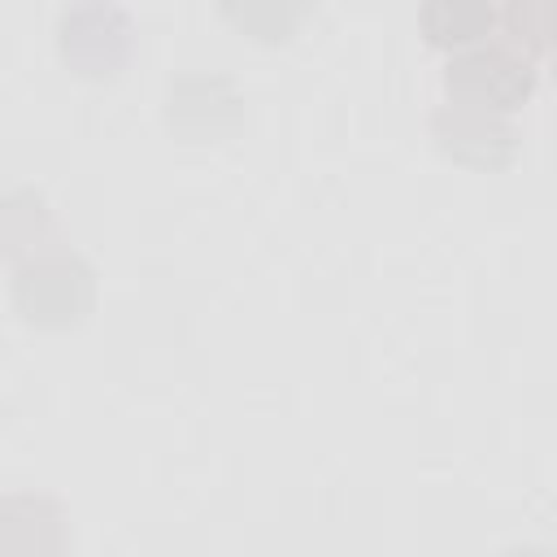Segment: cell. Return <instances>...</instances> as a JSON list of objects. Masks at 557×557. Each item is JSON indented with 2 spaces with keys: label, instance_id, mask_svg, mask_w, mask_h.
<instances>
[{
  "label": "cell",
  "instance_id": "cell-1",
  "mask_svg": "<svg viewBox=\"0 0 557 557\" xmlns=\"http://www.w3.org/2000/svg\"><path fill=\"white\" fill-rule=\"evenodd\" d=\"M13 305L39 331L83 326L96 305V270L70 248L26 257L13 265Z\"/></svg>",
  "mask_w": 557,
  "mask_h": 557
},
{
  "label": "cell",
  "instance_id": "cell-2",
  "mask_svg": "<svg viewBox=\"0 0 557 557\" xmlns=\"http://www.w3.org/2000/svg\"><path fill=\"white\" fill-rule=\"evenodd\" d=\"M444 91L448 100L479 104L492 113H513L535 91V70L522 52L505 44H474L466 52H453L444 65Z\"/></svg>",
  "mask_w": 557,
  "mask_h": 557
},
{
  "label": "cell",
  "instance_id": "cell-3",
  "mask_svg": "<svg viewBox=\"0 0 557 557\" xmlns=\"http://www.w3.org/2000/svg\"><path fill=\"white\" fill-rule=\"evenodd\" d=\"M135 30L117 4H74L57 22V48L83 78H113L131 57Z\"/></svg>",
  "mask_w": 557,
  "mask_h": 557
},
{
  "label": "cell",
  "instance_id": "cell-4",
  "mask_svg": "<svg viewBox=\"0 0 557 557\" xmlns=\"http://www.w3.org/2000/svg\"><path fill=\"white\" fill-rule=\"evenodd\" d=\"M431 139L440 144V152L470 170H505L518 152V131L505 113L461 100H444L431 113Z\"/></svg>",
  "mask_w": 557,
  "mask_h": 557
},
{
  "label": "cell",
  "instance_id": "cell-5",
  "mask_svg": "<svg viewBox=\"0 0 557 557\" xmlns=\"http://www.w3.org/2000/svg\"><path fill=\"white\" fill-rule=\"evenodd\" d=\"M165 122L187 144L226 139L244 122V96L226 74H183L170 83Z\"/></svg>",
  "mask_w": 557,
  "mask_h": 557
},
{
  "label": "cell",
  "instance_id": "cell-6",
  "mask_svg": "<svg viewBox=\"0 0 557 557\" xmlns=\"http://www.w3.org/2000/svg\"><path fill=\"white\" fill-rule=\"evenodd\" d=\"M65 509L44 492H9L0 500V557H65Z\"/></svg>",
  "mask_w": 557,
  "mask_h": 557
},
{
  "label": "cell",
  "instance_id": "cell-7",
  "mask_svg": "<svg viewBox=\"0 0 557 557\" xmlns=\"http://www.w3.org/2000/svg\"><path fill=\"white\" fill-rule=\"evenodd\" d=\"M418 26L435 48L466 52L487 39V30L496 26V9L483 0H426L418 9Z\"/></svg>",
  "mask_w": 557,
  "mask_h": 557
},
{
  "label": "cell",
  "instance_id": "cell-8",
  "mask_svg": "<svg viewBox=\"0 0 557 557\" xmlns=\"http://www.w3.org/2000/svg\"><path fill=\"white\" fill-rule=\"evenodd\" d=\"M0 239H4V252L13 257V265L26 261V257L48 252L52 239H57V226H52V213H48L44 196L9 191L4 209H0Z\"/></svg>",
  "mask_w": 557,
  "mask_h": 557
},
{
  "label": "cell",
  "instance_id": "cell-9",
  "mask_svg": "<svg viewBox=\"0 0 557 557\" xmlns=\"http://www.w3.org/2000/svg\"><path fill=\"white\" fill-rule=\"evenodd\" d=\"M496 26L505 30V48L522 52L527 61L553 52L557 44V4L553 0H509L496 9Z\"/></svg>",
  "mask_w": 557,
  "mask_h": 557
},
{
  "label": "cell",
  "instance_id": "cell-10",
  "mask_svg": "<svg viewBox=\"0 0 557 557\" xmlns=\"http://www.w3.org/2000/svg\"><path fill=\"white\" fill-rule=\"evenodd\" d=\"M222 17L244 26L257 39H287L292 26L305 17V4H222Z\"/></svg>",
  "mask_w": 557,
  "mask_h": 557
},
{
  "label": "cell",
  "instance_id": "cell-11",
  "mask_svg": "<svg viewBox=\"0 0 557 557\" xmlns=\"http://www.w3.org/2000/svg\"><path fill=\"white\" fill-rule=\"evenodd\" d=\"M496 557H557V553L544 548V544H513V548H505V553H496Z\"/></svg>",
  "mask_w": 557,
  "mask_h": 557
},
{
  "label": "cell",
  "instance_id": "cell-12",
  "mask_svg": "<svg viewBox=\"0 0 557 557\" xmlns=\"http://www.w3.org/2000/svg\"><path fill=\"white\" fill-rule=\"evenodd\" d=\"M548 70H553V83H557V44H553V52H548Z\"/></svg>",
  "mask_w": 557,
  "mask_h": 557
}]
</instances>
